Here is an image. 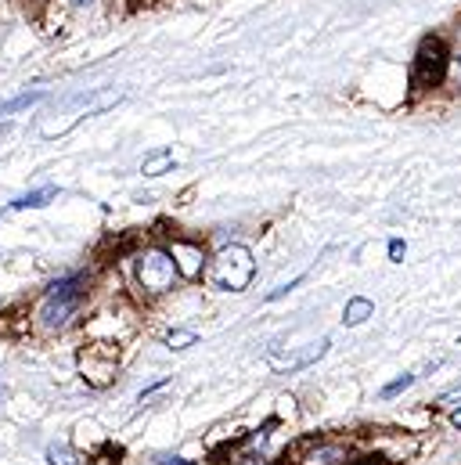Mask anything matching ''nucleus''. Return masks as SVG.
Listing matches in <instances>:
<instances>
[{"mask_svg": "<svg viewBox=\"0 0 461 465\" xmlns=\"http://www.w3.org/2000/svg\"><path fill=\"white\" fill-rule=\"evenodd\" d=\"M80 285H83V274H69V278H62V282L51 285V292H47V300L40 307V318H44L47 329H62L76 314L80 296H83Z\"/></svg>", "mask_w": 461, "mask_h": 465, "instance_id": "obj_2", "label": "nucleus"}, {"mask_svg": "<svg viewBox=\"0 0 461 465\" xmlns=\"http://www.w3.org/2000/svg\"><path fill=\"white\" fill-rule=\"evenodd\" d=\"M444 65H447V51L440 40H426L418 47V62H415V84L418 87H436L444 80Z\"/></svg>", "mask_w": 461, "mask_h": 465, "instance_id": "obj_4", "label": "nucleus"}, {"mask_svg": "<svg viewBox=\"0 0 461 465\" xmlns=\"http://www.w3.org/2000/svg\"><path fill=\"white\" fill-rule=\"evenodd\" d=\"M299 282H303V274H296V278H292V282H289V285H278V289H274V292H267V300H281V296H285V292H292V289H296V285H299Z\"/></svg>", "mask_w": 461, "mask_h": 465, "instance_id": "obj_11", "label": "nucleus"}, {"mask_svg": "<svg viewBox=\"0 0 461 465\" xmlns=\"http://www.w3.org/2000/svg\"><path fill=\"white\" fill-rule=\"evenodd\" d=\"M411 382H415V375H407V371H404L400 379H393L389 386H382V397H397V393H404V390H407Z\"/></svg>", "mask_w": 461, "mask_h": 465, "instance_id": "obj_10", "label": "nucleus"}, {"mask_svg": "<svg viewBox=\"0 0 461 465\" xmlns=\"http://www.w3.org/2000/svg\"><path fill=\"white\" fill-rule=\"evenodd\" d=\"M40 98H44V91H25V94L4 102V105H0V116H11V113H18V109H25V105H33V102H40Z\"/></svg>", "mask_w": 461, "mask_h": 465, "instance_id": "obj_8", "label": "nucleus"}, {"mask_svg": "<svg viewBox=\"0 0 461 465\" xmlns=\"http://www.w3.org/2000/svg\"><path fill=\"white\" fill-rule=\"evenodd\" d=\"M451 422H455V426H458V430H461V408H458V411H455V415H451Z\"/></svg>", "mask_w": 461, "mask_h": 465, "instance_id": "obj_17", "label": "nucleus"}, {"mask_svg": "<svg viewBox=\"0 0 461 465\" xmlns=\"http://www.w3.org/2000/svg\"><path fill=\"white\" fill-rule=\"evenodd\" d=\"M329 459H339V451H321V455H314V459H310V465H332Z\"/></svg>", "mask_w": 461, "mask_h": 465, "instance_id": "obj_15", "label": "nucleus"}, {"mask_svg": "<svg viewBox=\"0 0 461 465\" xmlns=\"http://www.w3.org/2000/svg\"><path fill=\"white\" fill-rule=\"evenodd\" d=\"M458 401H461V379L451 386V390H444V393H440V404H458Z\"/></svg>", "mask_w": 461, "mask_h": 465, "instance_id": "obj_12", "label": "nucleus"}, {"mask_svg": "<svg viewBox=\"0 0 461 465\" xmlns=\"http://www.w3.org/2000/svg\"><path fill=\"white\" fill-rule=\"evenodd\" d=\"M371 314H375V303L364 300V296H353L343 311V325H349V329H353V325H364Z\"/></svg>", "mask_w": 461, "mask_h": 465, "instance_id": "obj_7", "label": "nucleus"}, {"mask_svg": "<svg viewBox=\"0 0 461 465\" xmlns=\"http://www.w3.org/2000/svg\"><path fill=\"white\" fill-rule=\"evenodd\" d=\"M80 4H87V0H80Z\"/></svg>", "mask_w": 461, "mask_h": 465, "instance_id": "obj_18", "label": "nucleus"}, {"mask_svg": "<svg viewBox=\"0 0 461 465\" xmlns=\"http://www.w3.org/2000/svg\"><path fill=\"white\" fill-rule=\"evenodd\" d=\"M199 343V332H191V329H177V332H170L166 336V347L170 350H188Z\"/></svg>", "mask_w": 461, "mask_h": 465, "instance_id": "obj_9", "label": "nucleus"}, {"mask_svg": "<svg viewBox=\"0 0 461 465\" xmlns=\"http://www.w3.org/2000/svg\"><path fill=\"white\" fill-rule=\"evenodd\" d=\"M162 465H191V462H184V459H162Z\"/></svg>", "mask_w": 461, "mask_h": 465, "instance_id": "obj_16", "label": "nucleus"}, {"mask_svg": "<svg viewBox=\"0 0 461 465\" xmlns=\"http://www.w3.org/2000/svg\"><path fill=\"white\" fill-rule=\"evenodd\" d=\"M51 199H58V188H54V184H44V188H36V192L18 195V199L11 203V210H40V206H47Z\"/></svg>", "mask_w": 461, "mask_h": 465, "instance_id": "obj_6", "label": "nucleus"}, {"mask_svg": "<svg viewBox=\"0 0 461 465\" xmlns=\"http://www.w3.org/2000/svg\"><path fill=\"white\" fill-rule=\"evenodd\" d=\"M404 249H407V245H404L400 238H393V242H389V256H393V263H400V256H404Z\"/></svg>", "mask_w": 461, "mask_h": 465, "instance_id": "obj_14", "label": "nucleus"}, {"mask_svg": "<svg viewBox=\"0 0 461 465\" xmlns=\"http://www.w3.org/2000/svg\"><path fill=\"white\" fill-rule=\"evenodd\" d=\"M173 152L170 148H159V152H152V155H144V163H141V173L144 177H162V173H170L173 170Z\"/></svg>", "mask_w": 461, "mask_h": 465, "instance_id": "obj_5", "label": "nucleus"}, {"mask_svg": "<svg viewBox=\"0 0 461 465\" xmlns=\"http://www.w3.org/2000/svg\"><path fill=\"white\" fill-rule=\"evenodd\" d=\"M137 278L148 292H166L177 278V260L162 249H148L141 260H137Z\"/></svg>", "mask_w": 461, "mask_h": 465, "instance_id": "obj_3", "label": "nucleus"}, {"mask_svg": "<svg viewBox=\"0 0 461 465\" xmlns=\"http://www.w3.org/2000/svg\"><path fill=\"white\" fill-rule=\"evenodd\" d=\"M47 455H51V465H73L69 462V451H62V448H51Z\"/></svg>", "mask_w": 461, "mask_h": 465, "instance_id": "obj_13", "label": "nucleus"}, {"mask_svg": "<svg viewBox=\"0 0 461 465\" xmlns=\"http://www.w3.org/2000/svg\"><path fill=\"white\" fill-rule=\"evenodd\" d=\"M252 274H256L252 249H249V245H238V242L224 245V249L213 256V267H210V282H213L221 292H245L249 282H252Z\"/></svg>", "mask_w": 461, "mask_h": 465, "instance_id": "obj_1", "label": "nucleus"}]
</instances>
